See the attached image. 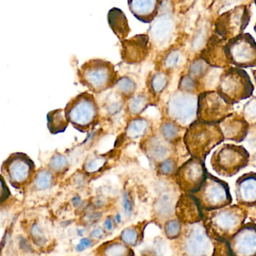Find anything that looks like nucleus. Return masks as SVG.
<instances>
[{"mask_svg":"<svg viewBox=\"0 0 256 256\" xmlns=\"http://www.w3.org/2000/svg\"><path fill=\"white\" fill-rule=\"evenodd\" d=\"M246 212L239 206H226L203 212L206 234L217 241H228L242 227Z\"/></svg>","mask_w":256,"mask_h":256,"instance_id":"1","label":"nucleus"},{"mask_svg":"<svg viewBox=\"0 0 256 256\" xmlns=\"http://www.w3.org/2000/svg\"><path fill=\"white\" fill-rule=\"evenodd\" d=\"M224 137L218 124L194 121L187 128L184 142L192 158L204 162L212 149L224 142Z\"/></svg>","mask_w":256,"mask_h":256,"instance_id":"2","label":"nucleus"},{"mask_svg":"<svg viewBox=\"0 0 256 256\" xmlns=\"http://www.w3.org/2000/svg\"><path fill=\"white\" fill-rule=\"evenodd\" d=\"M79 80L94 94H100L116 86L118 72L108 61L92 59L85 62L78 71Z\"/></svg>","mask_w":256,"mask_h":256,"instance_id":"3","label":"nucleus"},{"mask_svg":"<svg viewBox=\"0 0 256 256\" xmlns=\"http://www.w3.org/2000/svg\"><path fill=\"white\" fill-rule=\"evenodd\" d=\"M64 109L68 122L82 133L90 131L98 120V104L94 96L88 92L76 96Z\"/></svg>","mask_w":256,"mask_h":256,"instance_id":"4","label":"nucleus"},{"mask_svg":"<svg viewBox=\"0 0 256 256\" xmlns=\"http://www.w3.org/2000/svg\"><path fill=\"white\" fill-rule=\"evenodd\" d=\"M254 90L250 76L236 67L227 68L220 76L217 91L229 103L234 104L251 97Z\"/></svg>","mask_w":256,"mask_h":256,"instance_id":"5","label":"nucleus"},{"mask_svg":"<svg viewBox=\"0 0 256 256\" xmlns=\"http://www.w3.org/2000/svg\"><path fill=\"white\" fill-rule=\"evenodd\" d=\"M250 154L242 146L222 145L212 154L211 166L220 176H232L248 164Z\"/></svg>","mask_w":256,"mask_h":256,"instance_id":"6","label":"nucleus"},{"mask_svg":"<svg viewBox=\"0 0 256 256\" xmlns=\"http://www.w3.org/2000/svg\"><path fill=\"white\" fill-rule=\"evenodd\" d=\"M192 194L205 211L224 208L232 200L228 184L210 173L200 188Z\"/></svg>","mask_w":256,"mask_h":256,"instance_id":"7","label":"nucleus"},{"mask_svg":"<svg viewBox=\"0 0 256 256\" xmlns=\"http://www.w3.org/2000/svg\"><path fill=\"white\" fill-rule=\"evenodd\" d=\"M233 104L217 90L200 94L198 100V120L208 124H220L233 114Z\"/></svg>","mask_w":256,"mask_h":256,"instance_id":"8","label":"nucleus"},{"mask_svg":"<svg viewBox=\"0 0 256 256\" xmlns=\"http://www.w3.org/2000/svg\"><path fill=\"white\" fill-rule=\"evenodd\" d=\"M226 54L229 64L236 68L256 66V42L250 34H242L227 42Z\"/></svg>","mask_w":256,"mask_h":256,"instance_id":"9","label":"nucleus"},{"mask_svg":"<svg viewBox=\"0 0 256 256\" xmlns=\"http://www.w3.org/2000/svg\"><path fill=\"white\" fill-rule=\"evenodd\" d=\"M250 22V12L247 6H239L222 14L215 24L216 35L228 42L244 34Z\"/></svg>","mask_w":256,"mask_h":256,"instance_id":"10","label":"nucleus"},{"mask_svg":"<svg viewBox=\"0 0 256 256\" xmlns=\"http://www.w3.org/2000/svg\"><path fill=\"white\" fill-rule=\"evenodd\" d=\"M208 174L204 162L192 157L176 170V182L187 194H193L200 188Z\"/></svg>","mask_w":256,"mask_h":256,"instance_id":"11","label":"nucleus"},{"mask_svg":"<svg viewBox=\"0 0 256 256\" xmlns=\"http://www.w3.org/2000/svg\"><path fill=\"white\" fill-rule=\"evenodd\" d=\"M2 170H6L12 182L22 184L32 176L35 170V164L26 154L14 152L4 162Z\"/></svg>","mask_w":256,"mask_h":256,"instance_id":"12","label":"nucleus"},{"mask_svg":"<svg viewBox=\"0 0 256 256\" xmlns=\"http://www.w3.org/2000/svg\"><path fill=\"white\" fill-rule=\"evenodd\" d=\"M228 242L232 256H256V224L244 226Z\"/></svg>","mask_w":256,"mask_h":256,"instance_id":"13","label":"nucleus"},{"mask_svg":"<svg viewBox=\"0 0 256 256\" xmlns=\"http://www.w3.org/2000/svg\"><path fill=\"white\" fill-rule=\"evenodd\" d=\"M121 58L128 64L143 62L149 54V36L146 34L136 35L121 42Z\"/></svg>","mask_w":256,"mask_h":256,"instance_id":"14","label":"nucleus"},{"mask_svg":"<svg viewBox=\"0 0 256 256\" xmlns=\"http://www.w3.org/2000/svg\"><path fill=\"white\" fill-rule=\"evenodd\" d=\"M226 43L227 42L216 34L212 36L200 52V58L210 66L227 68L230 64L226 54Z\"/></svg>","mask_w":256,"mask_h":256,"instance_id":"15","label":"nucleus"},{"mask_svg":"<svg viewBox=\"0 0 256 256\" xmlns=\"http://www.w3.org/2000/svg\"><path fill=\"white\" fill-rule=\"evenodd\" d=\"M176 216L180 221L192 224L203 220V210L192 194H182L176 206Z\"/></svg>","mask_w":256,"mask_h":256,"instance_id":"16","label":"nucleus"},{"mask_svg":"<svg viewBox=\"0 0 256 256\" xmlns=\"http://www.w3.org/2000/svg\"><path fill=\"white\" fill-rule=\"evenodd\" d=\"M224 139L241 142L248 133V124L242 116L233 114L218 124Z\"/></svg>","mask_w":256,"mask_h":256,"instance_id":"17","label":"nucleus"},{"mask_svg":"<svg viewBox=\"0 0 256 256\" xmlns=\"http://www.w3.org/2000/svg\"><path fill=\"white\" fill-rule=\"evenodd\" d=\"M236 194L240 204H256V173L246 174L236 180Z\"/></svg>","mask_w":256,"mask_h":256,"instance_id":"18","label":"nucleus"},{"mask_svg":"<svg viewBox=\"0 0 256 256\" xmlns=\"http://www.w3.org/2000/svg\"><path fill=\"white\" fill-rule=\"evenodd\" d=\"M161 2L156 0H131L128 1L132 14L140 22L150 24L158 14Z\"/></svg>","mask_w":256,"mask_h":256,"instance_id":"19","label":"nucleus"},{"mask_svg":"<svg viewBox=\"0 0 256 256\" xmlns=\"http://www.w3.org/2000/svg\"><path fill=\"white\" fill-rule=\"evenodd\" d=\"M109 26L121 42L124 41L131 32L126 16L122 10L113 8L108 14Z\"/></svg>","mask_w":256,"mask_h":256,"instance_id":"20","label":"nucleus"},{"mask_svg":"<svg viewBox=\"0 0 256 256\" xmlns=\"http://www.w3.org/2000/svg\"><path fill=\"white\" fill-rule=\"evenodd\" d=\"M47 120L48 128L53 134L64 132L70 124L66 116L65 109H56L49 112Z\"/></svg>","mask_w":256,"mask_h":256,"instance_id":"21","label":"nucleus"},{"mask_svg":"<svg viewBox=\"0 0 256 256\" xmlns=\"http://www.w3.org/2000/svg\"><path fill=\"white\" fill-rule=\"evenodd\" d=\"M148 130V122L146 120L137 118L132 120L127 126L126 134L130 138L137 139L144 136Z\"/></svg>","mask_w":256,"mask_h":256,"instance_id":"22","label":"nucleus"},{"mask_svg":"<svg viewBox=\"0 0 256 256\" xmlns=\"http://www.w3.org/2000/svg\"><path fill=\"white\" fill-rule=\"evenodd\" d=\"M136 84L132 79L128 77H122L118 79L116 84V90L122 96L130 98L136 92Z\"/></svg>","mask_w":256,"mask_h":256,"instance_id":"23","label":"nucleus"},{"mask_svg":"<svg viewBox=\"0 0 256 256\" xmlns=\"http://www.w3.org/2000/svg\"><path fill=\"white\" fill-rule=\"evenodd\" d=\"M54 176L50 170L43 169L40 170L34 179V186L38 190H44L50 188L53 184Z\"/></svg>","mask_w":256,"mask_h":256,"instance_id":"24","label":"nucleus"},{"mask_svg":"<svg viewBox=\"0 0 256 256\" xmlns=\"http://www.w3.org/2000/svg\"><path fill=\"white\" fill-rule=\"evenodd\" d=\"M148 104V97L143 94H139L136 96L132 97L128 104V112L131 114H140Z\"/></svg>","mask_w":256,"mask_h":256,"instance_id":"25","label":"nucleus"},{"mask_svg":"<svg viewBox=\"0 0 256 256\" xmlns=\"http://www.w3.org/2000/svg\"><path fill=\"white\" fill-rule=\"evenodd\" d=\"M68 162L66 157L62 154H56L52 156L49 162V167L54 172H62L68 167Z\"/></svg>","mask_w":256,"mask_h":256,"instance_id":"26","label":"nucleus"},{"mask_svg":"<svg viewBox=\"0 0 256 256\" xmlns=\"http://www.w3.org/2000/svg\"><path fill=\"white\" fill-rule=\"evenodd\" d=\"M130 248L122 244H113L109 245L104 250L106 256H128Z\"/></svg>","mask_w":256,"mask_h":256,"instance_id":"27","label":"nucleus"},{"mask_svg":"<svg viewBox=\"0 0 256 256\" xmlns=\"http://www.w3.org/2000/svg\"><path fill=\"white\" fill-rule=\"evenodd\" d=\"M120 238L122 242H125L126 244L134 246L138 241V230L136 228H127L122 230Z\"/></svg>","mask_w":256,"mask_h":256,"instance_id":"28","label":"nucleus"},{"mask_svg":"<svg viewBox=\"0 0 256 256\" xmlns=\"http://www.w3.org/2000/svg\"><path fill=\"white\" fill-rule=\"evenodd\" d=\"M31 235H32V240L34 242L40 246H43L47 242L44 232H43L40 224H34L31 228Z\"/></svg>","mask_w":256,"mask_h":256,"instance_id":"29","label":"nucleus"},{"mask_svg":"<svg viewBox=\"0 0 256 256\" xmlns=\"http://www.w3.org/2000/svg\"><path fill=\"white\" fill-rule=\"evenodd\" d=\"M212 256H232L228 241H216L214 244Z\"/></svg>","mask_w":256,"mask_h":256,"instance_id":"30","label":"nucleus"},{"mask_svg":"<svg viewBox=\"0 0 256 256\" xmlns=\"http://www.w3.org/2000/svg\"><path fill=\"white\" fill-rule=\"evenodd\" d=\"M106 162V160L102 157H96V158H92L90 161L86 163L85 169L86 172L94 173V172L100 170L104 166Z\"/></svg>","mask_w":256,"mask_h":256,"instance_id":"31","label":"nucleus"},{"mask_svg":"<svg viewBox=\"0 0 256 256\" xmlns=\"http://www.w3.org/2000/svg\"><path fill=\"white\" fill-rule=\"evenodd\" d=\"M180 224L176 220L168 222L166 226V235L169 238H175L180 233Z\"/></svg>","mask_w":256,"mask_h":256,"instance_id":"32","label":"nucleus"},{"mask_svg":"<svg viewBox=\"0 0 256 256\" xmlns=\"http://www.w3.org/2000/svg\"><path fill=\"white\" fill-rule=\"evenodd\" d=\"M122 208H124V214L126 216H130L132 214V202L130 194L126 192L122 196Z\"/></svg>","mask_w":256,"mask_h":256,"instance_id":"33","label":"nucleus"},{"mask_svg":"<svg viewBox=\"0 0 256 256\" xmlns=\"http://www.w3.org/2000/svg\"><path fill=\"white\" fill-rule=\"evenodd\" d=\"M160 172L163 174H170L173 173L175 170V163L173 160H168L166 161L163 162L160 166Z\"/></svg>","mask_w":256,"mask_h":256,"instance_id":"34","label":"nucleus"},{"mask_svg":"<svg viewBox=\"0 0 256 256\" xmlns=\"http://www.w3.org/2000/svg\"><path fill=\"white\" fill-rule=\"evenodd\" d=\"M91 246V240L88 238H82L79 244L76 246V250L78 252H82L86 248H89Z\"/></svg>","mask_w":256,"mask_h":256,"instance_id":"35","label":"nucleus"},{"mask_svg":"<svg viewBox=\"0 0 256 256\" xmlns=\"http://www.w3.org/2000/svg\"><path fill=\"white\" fill-rule=\"evenodd\" d=\"M8 196H10V191L4 182V178H1V192H0L1 202H4L8 197Z\"/></svg>","mask_w":256,"mask_h":256,"instance_id":"36","label":"nucleus"},{"mask_svg":"<svg viewBox=\"0 0 256 256\" xmlns=\"http://www.w3.org/2000/svg\"><path fill=\"white\" fill-rule=\"evenodd\" d=\"M104 232L101 227H97L95 229L92 230V232H91L90 236H92V238H95V239H101L104 236Z\"/></svg>","mask_w":256,"mask_h":256,"instance_id":"37","label":"nucleus"},{"mask_svg":"<svg viewBox=\"0 0 256 256\" xmlns=\"http://www.w3.org/2000/svg\"><path fill=\"white\" fill-rule=\"evenodd\" d=\"M104 227L108 232H112L114 228V222L112 217H108L104 222Z\"/></svg>","mask_w":256,"mask_h":256,"instance_id":"38","label":"nucleus"},{"mask_svg":"<svg viewBox=\"0 0 256 256\" xmlns=\"http://www.w3.org/2000/svg\"><path fill=\"white\" fill-rule=\"evenodd\" d=\"M72 203L73 204H74V206H80V204H82V200H80V198L78 196H77V197H74V198H73Z\"/></svg>","mask_w":256,"mask_h":256,"instance_id":"39","label":"nucleus"},{"mask_svg":"<svg viewBox=\"0 0 256 256\" xmlns=\"http://www.w3.org/2000/svg\"><path fill=\"white\" fill-rule=\"evenodd\" d=\"M114 222L116 223H120L121 222V216L120 214H116L114 216Z\"/></svg>","mask_w":256,"mask_h":256,"instance_id":"40","label":"nucleus"},{"mask_svg":"<svg viewBox=\"0 0 256 256\" xmlns=\"http://www.w3.org/2000/svg\"><path fill=\"white\" fill-rule=\"evenodd\" d=\"M254 32H256V25H254Z\"/></svg>","mask_w":256,"mask_h":256,"instance_id":"41","label":"nucleus"},{"mask_svg":"<svg viewBox=\"0 0 256 256\" xmlns=\"http://www.w3.org/2000/svg\"><path fill=\"white\" fill-rule=\"evenodd\" d=\"M254 4H256V2H254Z\"/></svg>","mask_w":256,"mask_h":256,"instance_id":"42","label":"nucleus"}]
</instances>
